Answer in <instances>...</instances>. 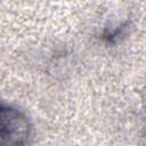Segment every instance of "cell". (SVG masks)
<instances>
[{
	"instance_id": "1",
	"label": "cell",
	"mask_w": 146,
	"mask_h": 146,
	"mask_svg": "<svg viewBox=\"0 0 146 146\" xmlns=\"http://www.w3.org/2000/svg\"><path fill=\"white\" fill-rule=\"evenodd\" d=\"M30 135L25 115L18 110L0 105V146H23Z\"/></svg>"
}]
</instances>
